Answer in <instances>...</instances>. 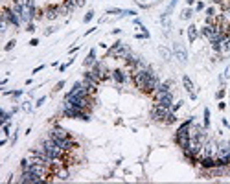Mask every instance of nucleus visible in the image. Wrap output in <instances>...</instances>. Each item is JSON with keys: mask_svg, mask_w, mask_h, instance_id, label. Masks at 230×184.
I'll use <instances>...</instances> for the list:
<instances>
[{"mask_svg": "<svg viewBox=\"0 0 230 184\" xmlns=\"http://www.w3.org/2000/svg\"><path fill=\"white\" fill-rule=\"evenodd\" d=\"M9 129H11V121H6V124H2V133H4V136H9V134H11Z\"/></svg>", "mask_w": 230, "mask_h": 184, "instance_id": "aec40b11", "label": "nucleus"}, {"mask_svg": "<svg viewBox=\"0 0 230 184\" xmlns=\"http://www.w3.org/2000/svg\"><path fill=\"white\" fill-rule=\"evenodd\" d=\"M110 77H113L116 83H125V81H127V76H125V72L120 70V68H114V70L110 72Z\"/></svg>", "mask_w": 230, "mask_h": 184, "instance_id": "ddd939ff", "label": "nucleus"}, {"mask_svg": "<svg viewBox=\"0 0 230 184\" xmlns=\"http://www.w3.org/2000/svg\"><path fill=\"white\" fill-rule=\"evenodd\" d=\"M52 136V138H59V140H63V138H70V134H68V131H65L63 127H59V125H55L50 133H48Z\"/></svg>", "mask_w": 230, "mask_h": 184, "instance_id": "1a4fd4ad", "label": "nucleus"}, {"mask_svg": "<svg viewBox=\"0 0 230 184\" xmlns=\"http://www.w3.org/2000/svg\"><path fill=\"white\" fill-rule=\"evenodd\" d=\"M22 94H24V90H11V96L13 98H20Z\"/></svg>", "mask_w": 230, "mask_h": 184, "instance_id": "7c9ffc66", "label": "nucleus"}, {"mask_svg": "<svg viewBox=\"0 0 230 184\" xmlns=\"http://www.w3.org/2000/svg\"><path fill=\"white\" fill-rule=\"evenodd\" d=\"M26 31L33 33V31H35V24H33V22H28V26H26Z\"/></svg>", "mask_w": 230, "mask_h": 184, "instance_id": "c756f323", "label": "nucleus"}, {"mask_svg": "<svg viewBox=\"0 0 230 184\" xmlns=\"http://www.w3.org/2000/svg\"><path fill=\"white\" fill-rule=\"evenodd\" d=\"M177 2H179V0H171V2H169V6H168V9H166V13H168V15H169V13L173 11V8H175V6H177Z\"/></svg>", "mask_w": 230, "mask_h": 184, "instance_id": "393cba45", "label": "nucleus"}, {"mask_svg": "<svg viewBox=\"0 0 230 184\" xmlns=\"http://www.w3.org/2000/svg\"><path fill=\"white\" fill-rule=\"evenodd\" d=\"M182 85H184V90L188 92V94H190V98L192 99H195V98H197V94H195V90H193V83H192V79L190 77H188V76H182Z\"/></svg>", "mask_w": 230, "mask_h": 184, "instance_id": "9b49d317", "label": "nucleus"}, {"mask_svg": "<svg viewBox=\"0 0 230 184\" xmlns=\"http://www.w3.org/2000/svg\"><path fill=\"white\" fill-rule=\"evenodd\" d=\"M155 103H160V105H166L169 107L173 105V92L168 90V92H155Z\"/></svg>", "mask_w": 230, "mask_h": 184, "instance_id": "39448f33", "label": "nucleus"}, {"mask_svg": "<svg viewBox=\"0 0 230 184\" xmlns=\"http://www.w3.org/2000/svg\"><path fill=\"white\" fill-rule=\"evenodd\" d=\"M22 109L26 112H31L33 111V105H31V101H24V105H22Z\"/></svg>", "mask_w": 230, "mask_h": 184, "instance_id": "5701e85b", "label": "nucleus"}, {"mask_svg": "<svg viewBox=\"0 0 230 184\" xmlns=\"http://www.w3.org/2000/svg\"><path fill=\"white\" fill-rule=\"evenodd\" d=\"M41 70H44V65H39L37 68H33V74H37V72H41Z\"/></svg>", "mask_w": 230, "mask_h": 184, "instance_id": "c9c22d12", "label": "nucleus"}, {"mask_svg": "<svg viewBox=\"0 0 230 184\" xmlns=\"http://www.w3.org/2000/svg\"><path fill=\"white\" fill-rule=\"evenodd\" d=\"M63 116L65 118H72V120H83V121H90L88 111L85 109H78V107H72V105H63Z\"/></svg>", "mask_w": 230, "mask_h": 184, "instance_id": "f257e3e1", "label": "nucleus"}, {"mask_svg": "<svg viewBox=\"0 0 230 184\" xmlns=\"http://www.w3.org/2000/svg\"><path fill=\"white\" fill-rule=\"evenodd\" d=\"M173 55H175L180 63H186L188 61V52L180 43H173Z\"/></svg>", "mask_w": 230, "mask_h": 184, "instance_id": "0eeeda50", "label": "nucleus"}, {"mask_svg": "<svg viewBox=\"0 0 230 184\" xmlns=\"http://www.w3.org/2000/svg\"><path fill=\"white\" fill-rule=\"evenodd\" d=\"M182 103H184V101H182V99H180V101H177V103H173V105H171V111H173V112H177V111H179V109H180V107H182Z\"/></svg>", "mask_w": 230, "mask_h": 184, "instance_id": "b1692460", "label": "nucleus"}, {"mask_svg": "<svg viewBox=\"0 0 230 184\" xmlns=\"http://www.w3.org/2000/svg\"><path fill=\"white\" fill-rule=\"evenodd\" d=\"M48 179H44V177H39V175H35L33 171H22V175L19 177V182H22V184H43V182H46Z\"/></svg>", "mask_w": 230, "mask_h": 184, "instance_id": "20e7f679", "label": "nucleus"}, {"mask_svg": "<svg viewBox=\"0 0 230 184\" xmlns=\"http://www.w3.org/2000/svg\"><path fill=\"white\" fill-rule=\"evenodd\" d=\"M94 31H96V28H90V30L85 31V35H90V33H94Z\"/></svg>", "mask_w": 230, "mask_h": 184, "instance_id": "79ce46f5", "label": "nucleus"}, {"mask_svg": "<svg viewBox=\"0 0 230 184\" xmlns=\"http://www.w3.org/2000/svg\"><path fill=\"white\" fill-rule=\"evenodd\" d=\"M169 112H171L169 107L160 105V103H153L151 111H149V116H151L153 121H160V124H164V120H166V116H168Z\"/></svg>", "mask_w": 230, "mask_h": 184, "instance_id": "7ed1b4c3", "label": "nucleus"}, {"mask_svg": "<svg viewBox=\"0 0 230 184\" xmlns=\"http://www.w3.org/2000/svg\"><path fill=\"white\" fill-rule=\"evenodd\" d=\"M192 15H193V9L192 8H186V9H182V13H180V18H182V20H190Z\"/></svg>", "mask_w": 230, "mask_h": 184, "instance_id": "dca6fc26", "label": "nucleus"}, {"mask_svg": "<svg viewBox=\"0 0 230 184\" xmlns=\"http://www.w3.org/2000/svg\"><path fill=\"white\" fill-rule=\"evenodd\" d=\"M160 53H162V55H164V59H166V61H169V57H171V53H169L168 50H166V48H160Z\"/></svg>", "mask_w": 230, "mask_h": 184, "instance_id": "bb28decb", "label": "nucleus"}, {"mask_svg": "<svg viewBox=\"0 0 230 184\" xmlns=\"http://www.w3.org/2000/svg\"><path fill=\"white\" fill-rule=\"evenodd\" d=\"M107 15H120V17H135L136 11L133 9H118V8H110L107 9Z\"/></svg>", "mask_w": 230, "mask_h": 184, "instance_id": "9d476101", "label": "nucleus"}, {"mask_svg": "<svg viewBox=\"0 0 230 184\" xmlns=\"http://www.w3.org/2000/svg\"><path fill=\"white\" fill-rule=\"evenodd\" d=\"M186 4H188V6H193V4H195V0H186Z\"/></svg>", "mask_w": 230, "mask_h": 184, "instance_id": "37998d69", "label": "nucleus"}, {"mask_svg": "<svg viewBox=\"0 0 230 184\" xmlns=\"http://www.w3.org/2000/svg\"><path fill=\"white\" fill-rule=\"evenodd\" d=\"M92 70L98 74V77H100L101 81H105L107 77H110V70L107 68V65L103 63V61H96V65L92 66Z\"/></svg>", "mask_w": 230, "mask_h": 184, "instance_id": "423d86ee", "label": "nucleus"}, {"mask_svg": "<svg viewBox=\"0 0 230 184\" xmlns=\"http://www.w3.org/2000/svg\"><path fill=\"white\" fill-rule=\"evenodd\" d=\"M206 17H215V8H214V6L206 8Z\"/></svg>", "mask_w": 230, "mask_h": 184, "instance_id": "a878e982", "label": "nucleus"}, {"mask_svg": "<svg viewBox=\"0 0 230 184\" xmlns=\"http://www.w3.org/2000/svg\"><path fill=\"white\" fill-rule=\"evenodd\" d=\"M217 107H219V111H225V109H226V105H225V101H219V105H217Z\"/></svg>", "mask_w": 230, "mask_h": 184, "instance_id": "4c0bfd02", "label": "nucleus"}, {"mask_svg": "<svg viewBox=\"0 0 230 184\" xmlns=\"http://www.w3.org/2000/svg\"><path fill=\"white\" fill-rule=\"evenodd\" d=\"M61 15V11H59V4H48L46 8H44V17L48 20H55Z\"/></svg>", "mask_w": 230, "mask_h": 184, "instance_id": "6e6552de", "label": "nucleus"}, {"mask_svg": "<svg viewBox=\"0 0 230 184\" xmlns=\"http://www.w3.org/2000/svg\"><path fill=\"white\" fill-rule=\"evenodd\" d=\"M223 77H225V79H228V77H230V66H228L226 70H225V74H223Z\"/></svg>", "mask_w": 230, "mask_h": 184, "instance_id": "e433bc0d", "label": "nucleus"}, {"mask_svg": "<svg viewBox=\"0 0 230 184\" xmlns=\"http://www.w3.org/2000/svg\"><path fill=\"white\" fill-rule=\"evenodd\" d=\"M92 18H94V9H88V11H87V15L83 17V22L87 24V22H90Z\"/></svg>", "mask_w": 230, "mask_h": 184, "instance_id": "412c9836", "label": "nucleus"}, {"mask_svg": "<svg viewBox=\"0 0 230 184\" xmlns=\"http://www.w3.org/2000/svg\"><path fill=\"white\" fill-rule=\"evenodd\" d=\"M175 121H177V114H175V112H173V111H171V112L168 114V116H166V120H164V124H166V125H171V124H175Z\"/></svg>", "mask_w": 230, "mask_h": 184, "instance_id": "f3484780", "label": "nucleus"}, {"mask_svg": "<svg viewBox=\"0 0 230 184\" xmlns=\"http://www.w3.org/2000/svg\"><path fill=\"white\" fill-rule=\"evenodd\" d=\"M39 44V39H31L30 40V46H37Z\"/></svg>", "mask_w": 230, "mask_h": 184, "instance_id": "58836bf2", "label": "nucleus"}, {"mask_svg": "<svg viewBox=\"0 0 230 184\" xmlns=\"http://www.w3.org/2000/svg\"><path fill=\"white\" fill-rule=\"evenodd\" d=\"M63 87H65V81H59L57 85H55V88H53V92H59V90H63Z\"/></svg>", "mask_w": 230, "mask_h": 184, "instance_id": "c85d7f7f", "label": "nucleus"}, {"mask_svg": "<svg viewBox=\"0 0 230 184\" xmlns=\"http://www.w3.org/2000/svg\"><path fill=\"white\" fill-rule=\"evenodd\" d=\"M66 68H68V65L65 63V65H61V66H59V70H61V72H65V70H66Z\"/></svg>", "mask_w": 230, "mask_h": 184, "instance_id": "a19ab883", "label": "nucleus"}, {"mask_svg": "<svg viewBox=\"0 0 230 184\" xmlns=\"http://www.w3.org/2000/svg\"><path fill=\"white\" fill-rule=\"evenodd\" d=\"M17 138H19V129H15V133L11 134V144H15V142H17Z\"/></svg>", "mask_w": 230, "mask_h": 184, "instance_id": "473e14b6", "label": "nucleus"}, {"mask_svg": "<svg viewBox=\"0 0 230 184\" xmlns=\"http://www.w3.org/2000/svg\"><path fill=\"white\" fill-rule=\"evenodd\" d=\"M44 101H46V96L39 98V99H37V103H35V107H41V105H44Z\"/></svg>", "mask_w": 230, "mask_h": 184, "instance_id": "72a5a7b5", "label": "nucleus"}, {"mask_svg": "<svg viewBox=\"0 0 230 184\" xmlns=\"http://www.w3.org/2000/svg\"><path fill=\"white\" fill-rule=\"evenodd\" d=\"M197 35H199L197 26H195V24H190V26H188V39H190V43H195Z\"/></svg>", "mask_w": 230, "mask_h": 184, "instance_id": "4468645a", "label": "nucleus"}, {"mask_svg": "<svg viewBox=\"0 0 230 184\" xmlns=\"http://www.w3.org/2000/svg\"><path fill=\"white\" fill-rule=\"evenodd\" d=\"M75 2V6H78V8H83V6L87 4V0H74Z\"/></svg>", "mask_w": 230, "mask_h": 184, "instance_id": "f704fd0d", "label": "nucleus"}, {"mask_svg": "<svg viewBox=\"0 0 230 184\" xmlns=\"http://www.w3.org/2000/svg\"><path fill=\"white\" fill-rule=\"evenodd\" d=\"M15 44H17V40H15V39H11L9 43L4 46V50H6V52H9V50H13V48H15Z\"/></svg>", "mask_w": 230, "mask_h": 184, "instance_id": "4be33fe9", "label": "nucleus"}, {"mask_svg": "<svg viewBox=\"0 0 230 184\" xmlns=\"http://www.w3.org/2000/svg\"><path fill=\"white\" fill-rule=\"evenodd\" d=\"M204 129H210V109H208V107H204Z\"/></svg>", "mask_w": 230, "mask_h": 184, "instance_id": "a211bd4d", "label": "nucleus"}, {"mask_svg": "<svg viewBox=\"0 0 230 184\" xmlns=\"http://www.w3.org/2000/svg\"><path fill=\"white\" fill-rule=\"evenodd\" d=\"M11 116H13V112L9 111H4V109H2V111H0V124H6V121H11Z\"/></svg>", "mask_w": 230, "mask_h": 184, "instance_id": "2eb2a0df", "label": "nucleus"}, {"mask_svg": "<svg viewBox=\"0 0 230 184\" xmlns=\"http://www.w3.org/2000/svg\"><path fill=\"white\" fill-rule=\"evenodd\" d=\"M225 94H226V90H225V85H221V88H219V90L217 92H215V99H223V98H225Z\"/></svg>", "mask_w": 230, "mask_h": 184, "instance_id": "6ab92c4d", "label": "nucleus"}, {"mask_svg": "<svg viewBox=\"0 0 230 184\" xmlns=\"http://www.w3.org/2000/svg\"><path fill=\"white\" fill-rule=\"evenodd\" d=\"M223 2H225V0H212V4H214V6H221Z\"/></svg>", "mask_w": 230, "mask_h": 184, "instance_id": "ea45409f", "label": "nucleus"}, {"mask_svg": "<svg viewBox=\"0 0 230 184\" xmlns=\"http://www.w3.org/2000/svg\"><path fill=\"white\" fill-rule=\"evenodd\" d=\"M129 53H131V48H129V46H125L122 40H116V43L107 50L105 59H107V57H110V59H125Z\"/></svg>", "mask_w": 230, "mask_h": 184, "instance_id": "f03ea898", "label": "nucleus"}, {"mask_svg": "<svg viewBox=\"0 0 230 184\" xmlns=\"http://www.w3.org/2000/svg\"><path fill=\"white\" fill-rule=\"evenodd\" d=\"M55 31H57V28H53V26H52V28H46L44 30V35L48 37V35H52V33H55Z\"/></svg>", "mask_w": 230, "mask_h": 184, "instance_id": "cd10ccee", "label": "nucleus"}, {"mask_svg": "<svg viewBox=\"0 0 230 184\" xmlns=\"http://www.w3.org/2000/svg\"><path fill=\"white\" fill-rule=\"evenodd\" d=\"M204 9V2H197L195 4V11H203Z\"/></svg>", "mask_w": 230, "mask_h": 184, "instance_id": "2f4dec72", "label": "nucleus"}, {"mask_svg": "<svg viewBox=\"0 0 230 184\" xmlns=\"http://www.w3.org/2000/svg\"><path fill=\"white\" fill-rule=\"evenodd\" d=\"M96 50L94 48H90V52L87 53V57H85V61H83V66L85 68H92L94 65H96Z\"/></svg>", "mask_w": 230, "mask_h": 184, "instance_id": "f8f14e48", "label": "nucleus"}]
</instances>
